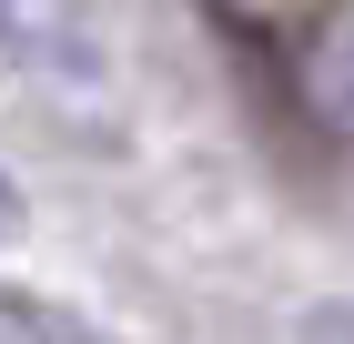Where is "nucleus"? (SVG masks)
<instances>
[{
    "mask_svg": "<svg viewBox=\"0 0 354 344\" xmlns=\"http://www.w3.org/2000/svg\"><path fill=\"white\" fill-rule=\"evenodd\" d=\"M51 10H30V0H0V51H30V61H82L61 30H41Z\"/></svg>",
    "mask_w": 354,
    "mask_h": 344,
    "instance_id": "1",
    "label": "nucleus"
},
{
    "mask_svg": "<svg viewBox=\"0 0 354 344\" xmlns=\"http://www.w3.org/2000/svg\"><path fill=\"white\" fill-rule=\"evenodd\" d=\"M314 344H354V304H324L314 314Z\"/></svg>",
    "mask_w": 354,
    "mask_h": 344,
    "instance_id": "2",
    "label": "nucleus"
},
{
    "mask_svg": "<svg viewBox=\"0 0 354 344\" xmlns=\"http://www.w3.org/2000/svg\"><path fill=\"white\" fill-rule=\"evenodd\" d=\"M0 233H10V183H0Z\"/></svg>",
    "mask_w": 354,
    "mask_h": 344,
    "instance_id": "3",
    "label": "nucleus"
}]
</instances>
